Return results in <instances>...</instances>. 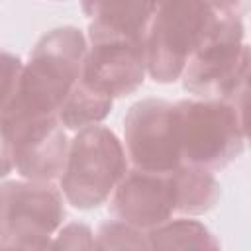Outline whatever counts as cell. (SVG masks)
<instances>
[{
  "label": "cell",
  "mask_w": 251,
  "mask_h": 251,
  "mask_svg": "<svg viewBox=\"0 0 251 251\" xmlns=\"http://www.w3.org/2000/svg\"><path fill=\"white\" fill-rule=\"evenodd\" d=\"M86 35L76 25H61L39 37L20 76L4 118L57 116L59 106L80 78Z\"/></svg>",
  "instance_id": "1"
},
{
  "label": "cell",
  "mask_w": 251,
  "mask_h": 251,
  "mask_svg": "<svg viewBox=\"0 0 251 251\" xmlns=\"http://www.w3.org/2000/svg\"><path fill=\"white\" fill-rule=\"evenodd\" d=\"M249 45L241 14H220L214 29L192 53L182 75V88L194 98L247 102Z\"/></svg>",
  "instance_id": "2"
},
{
  "label": "cell",
  "mask_w": 251,
  "mask_h": 251,
  "mask_svg": "<svg viewBox=\"0 0 251 251\" xmlns=\"http://www.w3.org/2000/svg\"><path fill=\"white\" fill-rule=\"evenodd\" d=\"M218 18L208 0H157L145 31L147 75L159 84L176 82Z\"/></svg>",
  "instance_id": "3"
},
{
  "label": "cell",
  "mask_w": 251,
  "mask_h": 251,
  "mask_svg": "<svg viewBox=\"0 0 251 251\" xmlns=\"http://www.w3.org/2000/svg\"><path fill=\"white\" fill-rule=\"evenodd\" d=\"M129 169L122 139L106 126L75 131L59 176V190L76 210H94L108 202L116 184Z\"/></svg>",
  "instance_id": "4"
},
{
  "label": "cell",
  "mask_w": 251,
  "mask_h": 251,
  "mask_svg": "<svg viewBox=\"0 0 251 251\" xmlns=\"http://www.w3.org/2000/svg\"><path fill=\"white\" fill-rule=\"evenodd\" d=\"M178 120L180 163L208 169H226L245 147V108L227 100L184 98L175 102Z\"/></svg>",
  "instance_id": "5"
},
{
  "label": "cell",
  "mask_w": 251,
  "mask_h": 251,
  "mask_svg": "<svg viewBox=\"0 0 251 251\" xmlns=\"http://www.w3.org/2000/svg\"><path fill=\"white\" fill-rule=\"evenodd\" d=\"M65 220V198L53 182H0V229L4 247L49 249Z\"/></svg>",
  "instance_id": "6"
},
{
  "label": "cell",
  "mask_w": 251,
  "mask_h": 251,
  "mask_svg": "<svg viewBox=\"0 0 251 251\" xmlns=\"http://www.w3.org/2000/svg\"><path fill=\"white\" fill-rule=\"evenodd\" d=\"M80 80L110 98L133 94L147 76L145 37H133L88 24Z\"/></svg>",
  "instance_id": "7"
},
{
  "label": "cell",
  "mask_w": 251,
  "mask_h": 251,
  "mask_svg": "<svg viewBox=\"0 0 251 251\" xmlns=\"http://www.w3.org/2000/svg\"><path fill=\"white\" fill-rule=\"evenodd\" d=\"M124 149L129 167L171 173L180 165L178 120L173 102L143 98L124 116Z\"/></svg>",
  "instance_id": "8"
},
{
  "label": "cell",
  "mask_w": 251,
  "mask_h": 251,
  "mask_svg": "<svg viewBox=\"0 0 251 251\" xmlns=\"http://www.w3.org/2000/svg\"><path fill=\"white\" fill-rule=\"evenodd\" d=\"M12 143L14 169L22 178L53 182L59 180L69 139L57 116L6 118Z\"/></svg>",
  "instance_id": "9"
},
{
  "label": "cell",
  "mask_w": 251,
  "mask_h": 251,
  "mask_svg": "<svg viewBox=\"0 0 251 251\" xmlns=\"http://www.w3.org/2000/svg\"><path fill=\"white\" fill-rule=\"evenodd\" d=\"M114 218L143 231L167 222L175 212L171 173H151L129 167L108 198Z\"/></svg>",
  "instance_id": "10"
},
{
  "label": "cell",
  "mask_w": 251,
  "mask_h": 251,
  "mask_svg": "<svg viewBox=\"0 0 251 251\" xmlns=\"http://www.w3.org/2000/svg\"><path fill=\"white\" fill-rule=\"evenodd\" d=\"M155 4L157 0H80L90 24L133 37H145Z\"/></svg>",
  "instance_id": "11"
},
{
  "label": "cell",
  "mask_w": 251,
  "mask_h": 251,
  "mask_svg": "<svg viewBox=\"0 0 251 251\" xmlns=\"http://www.w3.org/2000/svg\"><path fill=\"white\" fill-rule=\"evenodd\" d=\"M175 186V212L182 216H202L220 200V182L208 169L180 163L171 171Z\"/></svg>",
  "instance_id": "12"
},
{
  "label": "cell",
  "mask_w": 251,
  "mask_h": 251,
  "mask_svg": "<svg viewBox=\"0 0 251 251\" xmlns=\"http://www.w3.org/2000/svg\"><path fill=\"white\" fill-rule=\"evenodd\" d=\"M112 106L114 98L92 90L78 78L63 100V104L59 106L57 120L67 131H78L104 122L112 112Z\"/></svg>",
  "instance_id": "13"
},
{
  "label": "cell",
  "mask_w": 251,
  "mask_h": 251,
  "mask_svg": "<svg viewBox=\"0 0 251 251\" xmlns=\"http://www.w3.org/2000/svg\"><path fill=\"white\" fill-rule=\"evenodd\" d=\"M149 249H220L216 235L198 220L169 218L147 229Z\"/></svg>",
  "instance_id": "14"
},
{
  "label": "cell",
  "mask_w": 251,
  "mask_h": 251,
  "mask_svg": "<svg viewBox=\"0 0 251 251\" xmlns=\"http://www.w3.org/2000/svg\"><path fill=\"white\" fill-rule=\"evenodd\" d=\"M94 249H149L147 231L114 218L98 226Z\"/></svg>",
  "instance_id": "15"
},
{
  "label": "cell",
  "mask_w": 251,
  "mask_h": 251,
  "mask_svg": "<svg viewBox=\"0 0 251 251\" xmlns=\"http://www.w3.org/2000/svg\"><path fill=\"white\" fill-rule=\"evenodd\" d=\"M24 63L18 55L0 47V116H4L14 102Z\"/></svg>",
  "instance_id": "16"
},
{
  "label": "cell",
  "mask_w": 251,
  "mask_h": 251,
  "mask_svg": "<svg viewBox=\"0 0 251 251\" xmlns=\"http://www.w3.org/2000/svg\"><path fill=\"white\" fill-rule=\"evenodd\" d=\"M49 249H94V231L82 222L65 224L55 231Z\"/></svg>",
  "instance_id": "17"
},
{
  "label": "cell",
  "mask_w": 251,
  "mask_h": 251,
  "mask_svg": "<svg viewBox=\"0 0 251 251\" xmlns=\"http://www.w3.org/2000/svg\"><path fill=\"white\" fill-rule=\"evenodd\" d=\"M14 171L12 161V143H10V129L4 116H0V180H4Z\"/></svg>",
  "instance_id": "18"
},
{
  "label": "cell",
  "mask_w": 251,
  "mask_h": 251,
  "mask_svg": "<svg viewBox=\"0 0 251 251\" xmlns=\"http://www.w3.org/2000/svg\"><path fill=\"white\" fill-rule=\"evenodd\" d=\"M218 14H241L243 0H208Z\"/></svg>",
  "instance_id": "19"
},
{
  "label": "cell",
  "mask_w": 251,
  "mask_h": 251,
  "mask_svg": "<svg viewBox=\"0 0 251 251\" xmlns=\"http://www.w3.org/2000/svg\"><path fill=\"white\" fill-rule=\"evenodd\" d=\"M0 247H4V237H2V229H0Z\"/></svg>",
  "instance_id": "20"
}]
</instances>
